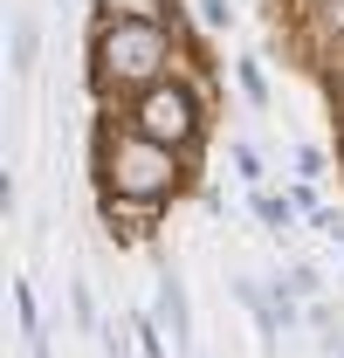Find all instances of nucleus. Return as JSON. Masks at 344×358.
Segmentation results:
<instances>
[{"instance_id":"nucleus-9","label":"nucleus","mask_w":344,"mask_h":358,"mask_svg":"<svg viewBox=\"0 0 344 358\" xmlns=\"http://www.w3.org/2000/svg\"><path fill=\"white\" fill-rule=\"evenodd\" d=\"M241 90H248V103H268V76H261V62H255V55L241 62Z\"/></svg>"},{"instance_id":"nucleus-11","label":"nucleus","mask_w":344,"mask_h":358,"mask_svg":"<svg viewBox=\"0 0 344 358\" xmlns=\"http://www.w3.org/2000/svg\"><path fill=\"white\" fill-rule=\"evenodd\" d=\"M200 21H207V28H227V21H234V7H227V0H200Z\"/></svg>"},{"instance_id":"nucleus-13","label":"nucleus","mask_w":344,"mask_h":358,"mask_svg":"<svg viewBox=\"0 0 344 358\" xmlns=\"http://www.w3.org/2000/svg\"><path fill=\"white\" fill-rule=\"evenodd\" d=\"M317 227H324L331 241H344V214H317Z\"/></svg>"},{"instance_id":"nucleus-5","label":"nucleus","mask_w":344,"mask_h":358,"mask_svg":"<svg viewBox=\"0 0 344 358\" xmlns=\"http://www.w3.org/2000/svg\"><path fill=\"white\" fill-rule=\"evenodd\" d=\"M159 310H166V324H172V352H186V345H193V310H186V289H179V282H159Z\"/></svg>"},{"instance_id":"nucleus-10","label":"nucleus","mask_w":344,"mask_h":358,"mask_svg":"<svg viewBox=\"0 0 344 358\" xmlns=\"http://www.w3.org/2000/svg\"><path fill=\"white\" fill-rule=\"evenodd\" d=\"M317 28L324 35H344V0H317Z\"/></svg>"},{"instance_id":"nucleus-6","label":"nucleus","mask_w":344,"mask_h":358,"mask_svg":"<svg viewBox=\"0 0 344 358\" xmlns=\"http://www.w3.org/2000/svg\"><path fill=\"white\" fill-rule=\"evenodd\" d=\"M255 214H261V227H268V234H289V227H296V200H275V193H255Z\"/></svg>"},{"instance_id":"nucleus-8","label":"nucleus","mask_w":344,"mask_h":358,"mask_svg":"<svg viewBox=\"0 0 344 358\" xmlns=\"http://www.w3.org/2000/svg\"><path fill=\"white\" fill-rule=\"evenodd\" d=\"M131 338H138V352H145V358H166V338H159L152 317H131Z\"/></svg>"},{"instance_id":"nucleus-7","label":"nucleus","mask_w":344,"mask_h":358,"mask_svg":"<svg viewBox=\"0 0 344 358\" xmlns=\"http://www.w3.org/2000/svg\"><path fill=\"white\" fill-rule=\"evenodd\" d=\"M35 48H42V28L21 14V21H14V69H35Z\"/></svg>"},{"instance_id":"nucleus-4","label":"nucleus","mask_w":344,"mask_h":358,"mask_svg":"<svg viewBox=\"0 0 344 358\" xmlns=\"http://www.w3.org/2000/svg\"><path fill=\"white\" fill-rule=\"evenodd\" d=\"M179 0H96L103 21H131V28H166Z\"/></svg>"},{"instance_id":"nucleus-3","label":"nucleus","mask_w":344,"mask_h":358,"mask_svg":"<svg viewBox=\"0 0 344 358\" xmlns=\"http://www.w3.org/2000/svg\"><path fill=\"white\" fill-rule=\"evenodd\" d=\"M124 124L138 138H152V145H166V152H193L200 145V131H207V110H200V90L179 83V76H166V83H152L145 96H131Z\"/></svg>"},{"instance_id":"nucleus-2","label":"nucleus","mask_w":344,"mask_h":358,"mask_svg":"<svg viewBox=\"0 0 344 358\" xmlns=\"http://www.w3.org/2000/svg\"><path fill=\"white\" fill-rule=\"evenodd\" d=\"M166 62H172V28L96 21V42H89V83H96V96H145L152 83H166Z\"/></svg>"},{"instance_id":"nucleus-1","label":"nucleus","mask_w":344,"mask_h":358,"mask_svg":"<svg viewBox=\"0 0 344 358\" xmlns=\"http://www.w3.org/2000/svg\"><path fill=\"white\" fill-rule=\"evenodd\" d=\"M96 186H103V200H124L138 214H159L172 193L186 186V159L166 152V145H152V138H138L124 124H103L96 131Z\"/></svg>"},{"instance_id":"nucleus-12","label":"nucleus","mask_w":344,"mask_h":358,"mask_svg":"<svg viewBox=\"0 0 344 358\" xmlns=\"http://www.w3.org/2000/svg\"><path fill=\"white\" fill-rule=\"evenodd\" d=\"M234 166H241V179H248V186L261 179V159H255V145H234Z\"/></svg>"}]
</instances>
